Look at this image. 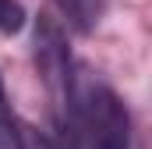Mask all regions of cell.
Returning a JSON list of instances; mask_svg holds the SVG:
<instances>
[{
    "instance_id": "obj_1",
    "label": "cell",
    "mask_w": 152,
    "mask_h": 149,
    "mask_svg": "<svg viewBox=\"0 0 152 149\" xmlns=\"http://www.w3.org/2000/svg\"><path fill=\"white\" fill-rule=\"evenodd\" d=\"M67 149H131V117L110 85H71Z\"/></svg>"
},
{
    "instance_id": "obj_2",
    "label": "cell",
    "mask_w": 152,
    "mask_h": 149,
    "mask_svg": "<svg viewBox=\"0 0 152 149\" xmlns=\"http://www.w3.org/2000/svg\"><path fill=\"white\" fill-rule=\"evenodd\" d=\"M36 64H39V74H42V82H46L53 103L67 114L71 85H75V74H71V53H67L64 29H60L50 14H39V21H36Z\"/></svg>"
},
{
    "instance_id": "obj_3",
    "label": "cell",
    "mask_w": 152,
    "mask_h": 149,
    "mask_svg": "<svg viewBox=\"0 0 152 149\" xmlns=\"http://www.w3.org/2000/svg\"><path fill=\"white\" fill-rule=\"evenodd\" d=\"M57 7H60V14L67 18V25H71L75 32L88 36V32H96V25L103 21L106 0H57Z\"/></svg>"
},
{
    "instance_id": "obj_4",
    "label": "cell",
    "mask_w": 152,
    "mask_h": 149,
    "mask_svg": "<svg viewBox=\"0 0 152 149\" xmlns=\"http://www.w3.org/2000/svg\"><path fill=\"white\" fill-rule=\"evenodd\" d=\"M0 146H4V149H21V142H18V128H14V114H11V103H7L4 78H0Z\"/></svg>"
},
{
    "instance_id": "obj_5",
    "label": "cell",
    "mask_w": 152,
    "mask_h": 149,
    "mask_svg": "<svg viewBox=\"0 0 152 149\" xmlns=\"http://www.w3.org/2000/svg\"><path fill=\"white\" fill-rule=\"evenodd\" d=\"M25 29V7L21 0H0V36H14Z\"/></svg>"
},
{
    "instance_id": "obj_6",
    "label": "cell",
    "mask_w": 152,
    "mask_h": 149,
    "mask_svg": "<svg viewBox=\"0 0 152 149\" xmlns=\"http://www.w3.org/2000/svg\"><path fill=\"white\" fill-rule=\"evenodd\" d=\"M25 142L32 149H64V146H57V142H50V139H42V135H32L28 128H25Z\"/></svg>"
}]
</instances>
